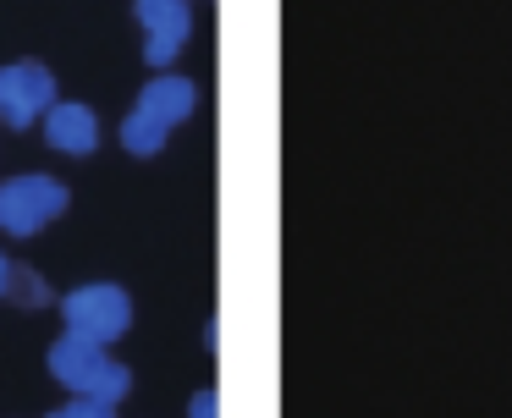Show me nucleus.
I'll return each instance as SVG.
<instances>
[{"mask_svg": "<svg viewBox=\"0 0 512 418\" xmlns=\"http://www.w3.org/2000/svg\"><path fill=\"white\" fill-rule=\"evenodd\" d=\"M50 374H56L72 396H100V402H122L127 396V369L100 347V341H83V336H72V330L50 347Z\"/></svg>", "mask_w": 512, "mask_h": 418, "instance_id": "obj_1", "label": "nucleus"}, {"mask_svg": "<svg viewBox=\"0 0 512 418\" xmlns=\"http://www.w3.org/2000/svg\"><path fill=\"white\" fill-rule=\"evenodd\" d=\"M61 319H67L72 336L111 347V341L127 336V325H133V297H127L122 286H111V281H89V286H78V292L61 297Z\"/></svg>", "mask_w": 512, "mask_h": 418, "instance_id": "obj_2", "label": "nucleus"}, {"mask_svg": "<svg viewBox=\"0 0 512 418\" xmlns=\"http://www.w3.org/2000/svg\"><path fill=\"white\" fill-rule=\"evenodd\" d=\"M61 209H67V187L56 176H12V182H0V231H12V237H34Z\"/></svg>", "mask_w": 512, "mask_h": 418, "instance_id": "obj_3", "label": "nucleus"}, {"mask_svg": "<svg viewBox=\"0 0 512 418\" xmlns=\"http://www.w3.org/2000/svg\"><path fill=\"white\" fill-rule=\"evenodd\" d=\"M50 105H56V77H50V66H39V61L0 66V121L12 132L34 127Z\"/></svg>", "mask_w": 512, "mask_h": 418, "instance_id": "obj_4", "label": "nucleus"}, {"mask_svg": "<svg viewBox=\"0 0 512 418\" xmlns=\"http://www.w3.org/2000/svg\"><path fill=\"white\" fill-rule=\"evenodd\" d=\"M138 22H144V61L149 66H166L171 55L188 44L193 17H188V0H138Z\"/></svg>", "mask_w": 512, "mask_h": 418, "instance_id": "obj_5", "label": "nucleus"}, {"mask_svg": "<svg viewBox=\"0 0 512 418\" xmlns=\"http://www.w3.org/2000/svg\"><path fill=\"white\" fill-rule=\"evenodd\" d=\"M45 143L56 154H94V143H100V116H94L89 105H50L45 110Z\"/></svg>", "mask_w": 512, "mask_h": 418, "instance_id": "obj_6", "label": "nucleus"}, {"mask_svg": "<svg viewBox=\"0 0 512 418\" xmlns=\"http://www.w3.org/2000/svg\"><path fill=\"white\" fill-rule=\"evenodd\" d=\"M193 105H199V88H193L188 83V77H155V83H149L144 88V94H138V116H144V121H155V127H177V121H188L193 116Z\"/></svg>", "mask_w": 512, "mask_h": 418, "instance_id": "obj_7", "label": "nucleus"}, {"mask_svg": "<svg viewBox=\"0 0 512 418\" xmlns=\"http://www.w3.org/2000/svg\"><path fill=\"white\" fill-rule=\"evenodd\" d=\"M171 132L166 127H155V121H144L138 110H127V121H122V143L133 154H160V143H166Z\"/></svg>", "mask_w": 512, "mask_h": 418, "instance_id": "obj_8", "label": "nucleus"}, {"mask_svg": "<svg viewBox=\"0 0 512 418\" xmlns=\"http://www.w3.org/2000/svg\"><path fill=\"white\" fill-rule=\"evenodd\" d=\"M50 418H116V402H100V396H72V402L56 407Z\"/></svg>", "mask_w": 512, "mask_h": 418, "instance_id": "obj_9", "label": "nucleus"}, {"mask_svg": "<svg viewBox=\"0 0 512 418\" xmlns=\"http://www.w3.org/2000/svg\"><path fill=\"white\" fill-rule=\"evenodd\" d=\"M188 418H221V396H215V391H199V396L188 402Z\"/></svg>", "mask_w": 512, "mask_h": 418, "instance_id": "obj_10", "label": "nucleus"}, {"mask_svg": "<svg viewBox=\"0 0 512 418\" xmlns=\"http://www.w3.org/2000/svg\"><path fill=\"white\" fill-rule=\"evenodd\" d=\"M6 292H12V264L0 259V297H6Z\"/></svg>", "mask_w": 512, "mask_h": 418, "instance_id": "obj_11", "label": "nucleus"}]
</instances>
